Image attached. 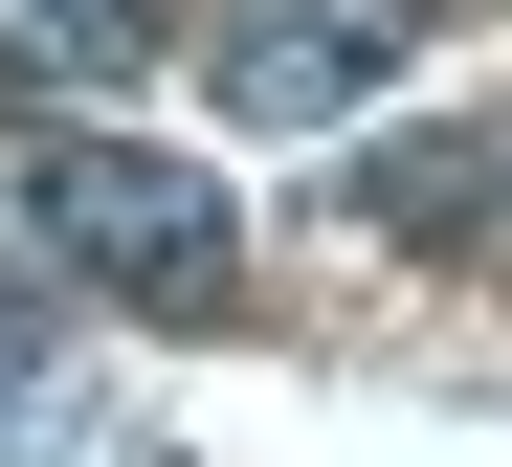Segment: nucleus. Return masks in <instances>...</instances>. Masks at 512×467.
Here are the masks:
<instances>
[{
	"mask_svg": "<svg viewBox=\"0 0 512 467\" xmlns=\"http://www.w3.org/2000/svg\"><path fill=\"white\" fill-rule=\"evenodd\" d=\"M0 223H23L45 290H90L134 334H201L245 290V201L201 156H156V134H23V156H0Z\"/></svg>",
	"mask_w": 512,
	"mask_h": 467,
	"instance_id": "f257e3e1",
	"label": "nucleus"
},
{
	"mask_svg": "<svg viewBox=\"0 0 512 467\" xmlns=\"http://www.w3.org/2000/svg\"><path fill=\"white\" fill-rule=\"evenodd\" d=\"M423 45V0H223V112L245 134H357Z\"/></svg>",
	"mask_w": 512,
	"mask_h": 467,
	"instance_id": "f03ea898",
	"label": "nucleus"
},
{
	"mask_svg": "<svg viewBox=\"0 0 512 467\" xmlns=\"http://www.w3.org/2000/svg\"><path fill=\"white\" fill-rule=\"evenodd\" d=\"M490 201H512V134H379L357 156V223L379 245H468Z\"/></svg>",
	"mask_w": 512,
	"mask_h": 467,
	"instance_id": "7ed1b4c3",
	"label": "nucleus"
},
{
	"mask_svg": "<svg viewBox=\"0 0 512 467\" xmlns=\"http://www.w3.org/2000/svg\"><path fill=\"white\" fill-rule=\"evenodd\" d=\"M156 23H179V0H0V67H23V89H112Z\"/></svg>",
	"mask_w": 512,
	"mask_h": 467,
	"instance_id": "20e7f679",
	"label": "nucleus"
},
{
	"mask_svg": "<svg viewBox=\"0 0 512 467\" xmlns=\"http://www.w3.org/2000/svg\"><path fill=\"white\" fill-rule=\"evenodd\" d=\"M45 445H67V312L0 290V467H45Z\"/></svg>",
	"mask_w": 512,
	"mask_h": 467,
	"instance_id": "39448f33",
	"label": "nucleus"
},
{
	"mask_svg": "<svg viewBox=\"0 0 512 467\" xmlns=\"http://www.w3.org/2000/svg\"><path fill=\"white\" fill-rule=\"evenodd\" d=\"M112 467H179V445H112Z\"/></svg>",
	"mask_w": 512,
	"mask_h": 467,
	"instance_id": "423d86ee",
	"label": "nucleus"
}]
</instances>
